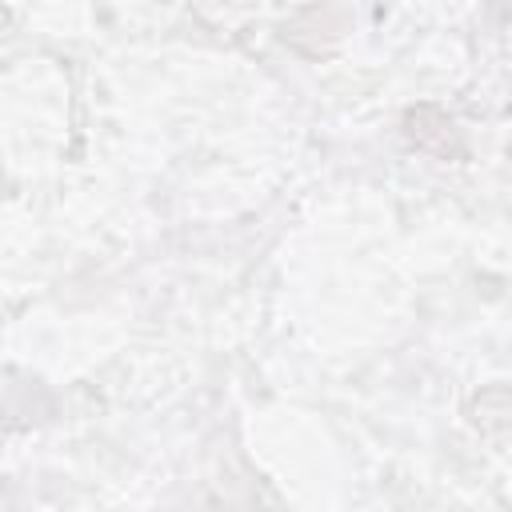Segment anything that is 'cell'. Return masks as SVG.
Returning a JSON list of instances; mask_svg holds the SVG:
<instances>
[{"instance_id":"obj_1","label":"cell","mask_w":512,"mask_h":512,"mask_svg":"<svg viewBox=\"0 0 512 512\" xmlns=\"http://www.w3.org/2000/svg\"><path fill=\"white\" fill-rule=\"evenodd\" d=\"M404 136H408L420 152H432V156H440V160H452V156L464 152L456 124H452L436 104H416V108H408V112H404Z\"/></svg>"},{"instance_id":"obj_2","label":"cell","mask_w":512,"mask_h":512,"mask_svg":"<svg viewBox=\"0 0 512 512\" xmlns=\"http://www.w3.org/2000/svg\"><path fill=\"white\" fill-rule=\"evenodd\" d=\"M468 416L472 424L500 444V452L512 456V384H492V388H480L472 400H468Z\"/></svg>"},{"instance_id":"obj_3","label":"cell","mask_w":512,"mask_h":512,"mask_svg":"<svg viewBox=\"0 0 512 512\" xmlns=\"http://www.w3.org/2000/svg\"><path fill=\"white\" fill-rule=\"evenodd\" d=\"M508 172H512V148H508Z\"/></svg>"}]
</instances>
